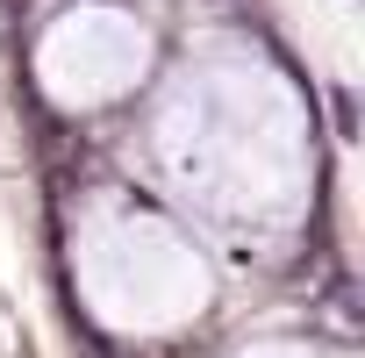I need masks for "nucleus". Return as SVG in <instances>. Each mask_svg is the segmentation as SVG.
I'll return each mask as SVG.
<instances>
[{
  "label": "nucleus",
  "mask_w": 365,
  "mask_h": 358,
  "mask_svg": "<svg viewBox=\"0 0 365 358\" xmlns=\"http://www.w3.org/2000/svg\"><path fill=\"white\" fill-rule=\"evenodd\" d=\"M79 358H136V351H122L115 337H79Z\"/></svg>",
  "instance_id": "f257e3e1"
}]
</instances>
